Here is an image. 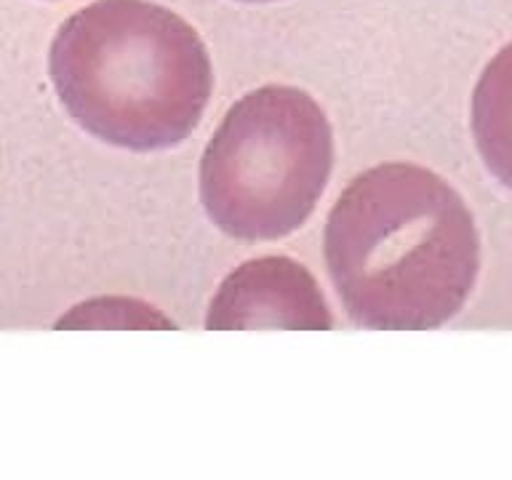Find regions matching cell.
Segmentation results:
<instances>
[{
	"label": "cell",
	"mask_w": 512,
	"mask_h": 480,
	"mask_svg": "<svg viewBox=\"0 0 512 480\" xmlns=\"http://www.w3.org/2000/svg\"><path fill=\"white\" fill-rule=\"evenodd\" d=\"M334 315L318 280L288 256H262L232 270L208 304L206 328H296L328 331Z\"/></svg>",
	"instance_id": "cell-4"
},
{
	"label": "cell",
	"mask_w": 512,
	"mask_h": 480,
	"mask_svg": "<svg viewBox=\"0 0 512 480\" xmlns=\"http://www.w3.org/2000/svg\"><path fill=\"white\" fill-rule=\"evenodd\" d=\"M243 3H267V0H243Z\"/></svg>",
	"instance_id": "cell-6"
},
{
	"label": "cell",
	"mask_w": 512,
	"mask_h": 480,
	"mask_svg": "<svg viewBox=\"0 0 512 480\" xmlns=\"http://www.w3.org/2000/svg\"><path fill=\"white\" fill-rule=\"evenodd\" d=\"M470 123L486 168L512 190V43L499 48L480 72Z\"/></svg>",
	"instance_id": "cell-5"
},
{
	"label": "cell",
	"mask_w": 512,
	"mask_h": 480,
	"mask_svg": "<svg viewBox=\"0 0 512 480\" xmlns=\"http://www.w3.org/2000/svg\"><path fill=\"white\" fill-rule=\"evenodd\" d=\"M323 256L352 323L430 331L470 299L480 238L470 208L443 176L416 163H379L336 198Z\"/></svg>",
	"instance_id": "cell-1"
},
{
	"label": "cell",
	"mask_w": 512,
	"mask_h": 480,
	"mask_svg": "<svg viewBox=\"0 0 512 480\" xmlns=\"http://www.w3.org/2000/svg\"><path fill=\"white\" fill-rule=\"evenodd\" d=\"M334 168V134L307 91L262 86L240 96L200 158V200L230 238L278 240L315 211Z\"/></svg>",
	"instance_id": "cell-3"
},
{
	"label": "cell",
	"mask_w": 512,
	"mask_h": 480,
	"mask_svg": "<svg viewBox=\"0 0 512 480\" xmlns=\"http://www.w3.org/2000/svg\"><path fill=\"white\" fill-rule=\"evenodd\" d=\"M48 70L80 128L134 152L184 142L214 88L195 27L150 0H94L75 11L56 30Z\"/></svg>",
	"instance_id": "cell-2"
}]
</instances>
